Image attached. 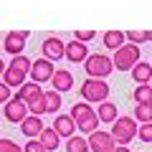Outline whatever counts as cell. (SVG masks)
Here are the masks:
<instances>
[{"label":"cell","mask_w":152,"mask_h":152,"mask_svg":"<svg viewBox=\"0 0 152 152\" xmlns=\"http://www.w3.org/2000/svg\"><path fill=\"white\" fill-rule=\"evenodd\" d=\"M109 84L104 81V79H86V81L81 84V96L84 102L89 104H102V102H109Z\"/></svg>","instance_id":"cell-1"},{"label":"cell","mask_w":152,"mask_h":152,"mask_svg":"<svg viewBox=\"0 0 152 152\" xmlns=\"http://www.w3.org/2000/svg\"><path fill=\"white\" fill-rule=\"evenodd\" d=\"M112 61H114V69L117 71H132L140 64V46L137 43H124L119 51H114Z\"/></svg>","instance_id":"cell-2"},{"label":"cell","mask_w":152,"mask_h":152,"mask_svg":"<svg viewBox=\"0 0 152 152\" xmlns=\"http://www.w3.org/2000/svg\"><path fill=\"white\" fill-rule=\"evenodd\" d=\"M84 69H86L89 79H107L114 71V61L107 53H91L86 58V64H84Z\"/></svg>","instance_id":"cell-3"},{"label":"cell","mask_w":152,"mask_h":152,"mask_svg":"<svg viewBox=\"0 0 152 152\" xmlns=\"http://www.w3.org/2000/svg\"><path fill=\"white\" fill-rule=\"evenodd\" d=\"M112 134L117 140V145H129L137 134H140V127H137L134 117H119V119L112 124Z\"/></svg>","instance_id":"cell-4"},{"label":"cell","mask_w":152,"mask_h":152,"mask_svg":"<svg viewBox=\"0 0 152 152\" xmlns=\"http://www.w3.org/2000/svg\"><path fill=\"white\" fill-rule=\"evenodd\" d=\"M3 114H5V119H8V122H13V124H23V122L31 117V109H28V104H26V102H20V99L13 96L10 102L3 107Z\"/></svg>","instance_id":"cell-5"},{"label":"cell","mask_w":152,"mask_h":152,"mask_svg":"<svg viewBox=\"0 0 152 152\" xmlns=\"http://www.w3.org/2000/svg\"><path fill=\"white\" fill-rule=\"evenodd\" d=\"M89 147H91V152H114L119 145H117V140H114L112 132L99 129V132H94V134H89Z\"/></svg>","instance_id":"cell-6"},{"label":"cell","mask_w":152,"mask_h":152,"mask_svg":"<svg viewBox=\"0 0 152 152\" xmlns=\"http://www.w3.org/2000/svg\"><path fill=\"white\" fill-rule=\"evenodd\" d=\"M28 36H31L28 31H8L5 38H3V48H5L10 56H20L23 48H26Z\"/></svg>","instance_id":"cell-7"},{"label":"cell","mask_w":152,"mask_h":152,"mask_svg":"<svg viewBox=\"0 0 152 152\" xmlns=\"http://www.w3.org/2000/svg\"><path fill=\"white\" fill-rule=\"evenodd\" d=\"M53 74H56L53 61H48V58H36V61H33V69H31V81H36V84L51 81V79H53Z\"/></svg>","instance_id":"cell-8"},{"label":"cell","mask_w":152,"mask_h":152,"mask_svg":"<svg viewBox=\"0 0 152 152\" xmlns=\"http://www.w3.org/2000/svg\"><path fill=\"white\" fill-rule=\"evenodd\" d=\"M41 51H43V58H48V61H61V58H66V43L61 41V38H56V36H48L43 41V46H41Z\"/></svg>","instance_id":"cell-9"},{"label":"cell","mask_w":152,"mask_h":152,"mask_svg":"<svg viewBox=\"0 0 152 152\" xmlns=\"http://www.w3.org/2000/svg\"><path fill=\"white\" fill-rule=\"evenodd\" d=\"M89 46L86 43H81V41H71V43H66V58L71 61V64H86V58H89Z\"/></svg>","instance_id":"cell-10"},{"label":"cell","mask_w":152,"mask_h":152,"mask_svg":"<svg viewBox=\"0 0 152 152\" xmlns=\"http://www.w3.org/2000/svg\"><path fill=\"white\" fill-rule=\"evenodd\" d=\"M28 76L31 74H26V71H20V69H15V66H10L8 64L5 69H3V84H8V86H18L20 89L23 84H28Z\"/></svg>","instance_id":"cell-11"},{"label":"cell","mask_w":152,"mask_h":152,"mask_svg":"<svg viewBox=\"0 0 152 152\" xmlns=\"http://www.w3.org/2000/svg\"><path fill=\"white\" fill-rule=\"evenodd\" d=\"M51 127H53L61 137H74V132L79 129V124L74 122L71 114H56V119H53V124H51Z\"/></svg>","instance_id":"cell-12"},{"label":"cell","mask_w":152,"mask_h":152,"mask_svg":"<svg viewBox=\"0 0 152 152\" xmlns=\"http://www.w3.org/2000/svg\"><path fill=\"white\" fill-rule=\"evenodd\" d=\"M51 86L56 89V91H69V89H74V74H71L69 69H56L53 79H51Z\"/></svg>","instance_id":"cell-13"},{"label":"cell","mask_w":152,"mask_h":152,"mask_svg":"<svg viewBox=\"0 0 152 152\" xmlns=\"http://www.w3.org/2000/svg\"><path fill=\"white\" fill-rule=\"evenodd\" d=\"M43 129H46V124L41 122V117H36V114H31V117L20 124V132L28 137V140H38Z\"/></svg>","instance_id":"cell-14"},{"label":"cell","mask_w":152,"mask_h":152,"mask_svg":"<svg viewBox=\"0 0 152 152\" xmlns=\"http://www.w3.org/2000/svg\"><path fill=\"white\" fill-rule=\"evenodd\" d=\"M96 114H99V119H102L104 124H114V122L119 119V107L114 102H102L96 107Z\"/></svg>","instance_id":"cell-15"},{"label":"cell","mask_w":152,"mask_h":152,"mask_svg":"<svg viewBox=\"0 0 152 152\" xmlns=\"http://www.w3.org/2000/svg\"><path fill=\"white\" fill-rule=\"evenodd\" d=\"M69 114L74 117V122H76V124H81V122L91 119V117H94L96 112L91 109V104H89V102H79V104H74V107H71V112H69Z\"/></svg>","instance_id":"cell-16"},{"label":"cell","mask_w":152,"mask_h":152,"mask_svg":"<svg viewBox=\"0 0 152 152\" xmlns=\"http://www.w3.org/2000/svg\"><path fill=\"white\" fill-rule=\"evenodd\" d=\"M38 140H41V145H43L48 152H56V150H58V145H61V134L53 129V127H46V129L41 132Z\"/></svg>","instance_id":"cell-17"},{"label":"cell","mask_w":152,"mask_h":152,"mask_svg":"<svg viewBox=\"0 0 152 152\" xmlns=\"http://www.w3.org/2000/svg\"><path fill=\"white\" fill-rule=\"evenodd\" d=\"M132 79H134L137 86H140V84H152V64L140 61V64L132 69Z\"/></svg>","instance_id":"cell-18"},{"label":"cell","mask_w":152,"mask_h":152,"mask_svg":"<svg viewBox=\"0 0 152 152\" xmlns=\"http://www.w3.org/2000/svg\"><path fill=\"white\" fill-rule=\"evenodd\" d=\"M102 41H104V46H107L109 51H119L122 46H124V41H127V33H122V31H107L102 36Z\"/></svg>","instance_id":"cell-19"},{"label":"cell","mask_w":152,"mask_h":152,"mask_svg":"<svg viewBox=\"0 0 152 152\" xmlns=\"http://www.w3.org/2000/svg\"><path fill=\"white\" fill-rule=\"evenodd\" d=\"M41 91H43V89L38 86L36 81H28V84H23V86L18 89V91H15V99H20V102H26V104H28L31 99H36V96H38Z\"/></svg>","instance_id":"cell-20"},{"label":"cell","mask_w":152,"mask_h":152,"mask_svg":"<svg viewBox=\"0 0 152 152\" xmlns=\"http://www.w3.org/2000/svg\"><path fill=\"white\" fill-rule=\"evenodd\" d=\"M66 152H91L89 140H84V137H79V134L69 137V142H66Z\"/></svg>","instance_id":"cell-21"},{"label":"cell","mask_w":152,"mask_h":152,"mask_svg":"<svg viewBox=\"0 0 152 152\" xmlns=\"http://www.w3.org/2000/svg\"><path fill=\"white\" fill-rule=\"evenodd\" d=\"M28 109H31V114H36V117H41V114L48 112V104H46V91H41L36 99H31V102H28Z\"/></svg>","instance_id":"cell-22"},{"label":"cell","mask_w":152,"mask_h":152,"mask_svg":"<svg viewBox=\"0 0 152 152\" xmlns=\"http://www.w3.org/2000/svg\"><path fill=\"white\" fill-rule=\"evenodd\" d=\"M46 104H48V112L51 114H58V109H61V91H56V89H48L46 91Z\"/></svg>","instance_id":"cell-23"},{"label":"cell","mask_w":152,"mask_h":152,"mask_svg":"<svg viewBox=\"0 0 152 152\" xmlns=\"http://www.w3.org/2000/svg\"><path fill=\"white\" fill-rule=\"evenodd\" d=\"M134 102L137 104H152V86L150 84H140L134 89Z\"/></svg>","instance_id":"cell-24"},{"label":"cell","mask_w":152,"mask_h":152,"mask_svg":"<svg viewBox=\"0 0 152 152\" xmlns=\"http://www.w3.org/2000/svg\"><path fill=\"white\" fill-rule=\"evenodd\" d=\"M134 119L142 122V124L152 122V104H137L134 107Z\"/></svg>","instance_id":"cell-25"},{"label":"cell","mask_w":152,"mask_h":152,"mask_svg":"<svg viewBox=\"0 0 152 152\" xmlns=\"http://www.w3.org/2000/svg\"><path fill=\"white\" fill-rule=\"evenodd\" d=\"M99 124H102V119H99V114H94L91 119H86V122L79 124V132H81V134H94V132H99Z\"/></svg>","instance_id":"cell-26"},{"label":"cell","mask_w":152,"mask_h":152,"mask_svg":"<svg viewBox=\"0 0 152 152\" xmlns=\"http://www.w3.org/2000/svg\"><path fill=\"white\" fill-rule=\"evenodd\" d=\"M10 66H15V69H20V71H26V74H31V69H33V61L28 58V56H13V61H10Z\"/></svg>","instance_id":"cell-27"},{"label":"cell","mask_w":152,"mask_h":152,"mask_svg":"<svg viewBox=\"0 0 152 152\" xmlns=\"http://www.w3.org/2000/svg\"><path fill=\"white\" fill-rule=\"evenodd\" d=\"M0 152H26L23 150L20 145H18V142H13V140H0Z\"/></svg>","instance_id":"cell-28"},{"label":"cell","mask_w":152,"mask_h":152,"mask_svg":"<svg viewBox=\"0 0 152 152\" xmlns=\"http://www.w3.org/2000/svg\"><path fill=\"white\" fill-rule=\"evenodd\" d=\"M127 41H129V43H145L147 41V31H127Z\"/></svg>","instance_id":"cell-29"},{"label":"cell","mask_w":152,"mask_h":152,"mask_svg":"<svg viewBox=\"0 0 152 152\" xmlns=\"http://www.w3.org/2000/svg\"><path fill=\"white\" fill-rule=\"evenodd\" d=\"M140 137L142 142H152V122H147V124H140Z\"/></svg>","instance_id":"cell-30"},{"label":"cell","mask_w":152,"mask_h":152,"mask_svg":"<svg viewBox=\"0 0 152 152\" xmlns=\"http://www.w3.org/2000/svg\"><path fill=\"white\" fill-rule=\"evenodd\" d=\"M23 150L26 152H48L43 145H41V140H28V145L23 147Z\"/></svg>","instance_id":"cell-31"},{"label":"cell","mask_w":152,"mask_h":152,"mask_svg":"<svg viewBox=\"0 0 152 152\" xmlns=\"http://www.w3.org/2000/svg\"><path fill=\"white\" fill-rule=\"evenodd\" d=\"M94 36H96L94 31H76V33H74V38H76V41H81V43H89Z\"/></svg>","instance_id":"cell-32"},{"label":"cell","mask_w":152,"mask_h":152,"mask_svg":"<svg viewBox=\"0 0 152 152\" xmlns=\"http://www.w3.org/2000/svg\"><path fill=\"white\" fill-rule=\"evenodd\" d=\"M10 99H13V96H10V86H8V84H0V104L5 107Z\"/></svg>","instance_id":"cell-33"},{"label":"cell","mask_w":152,"mask_h":152,"mask_svg":"<svg viewBox=\"0 0 152 152\" xmlns=\"http://www.w3.org/2000/svg\"><path fill=\"white\" fill-rule=\"evenodd\" d=\"M114 152H132V150H129V147H127V145H119V147H117V150H114Z\"/></svg>","instance_id":"cell-34"},{"label":"cell","mask_w":152,"mask_h":152,"mask_svg":"<svg viewBox=\"0 0 152 152\" xmlns=\"http://www.w3.org/2000/svg\"><path fill=\"white\" fill-rule=\"evenodd\" d=\"M147 41H152V31H147Z\"/></svg>","instance_id":"cell-35"},{"label":"cell","mask_w":152,"mask_h":152,"mask_svg":"<svg viewBox=\"0 0 152 152\" xmlns=\"http://www.w3.org/2000/svg\"><path fill=\"white\" fill-rule=\"evenodd\" d=\"M150 86H152V84H150Z\"/></svg>","instance_id":"cell-36"}]
</instances>
